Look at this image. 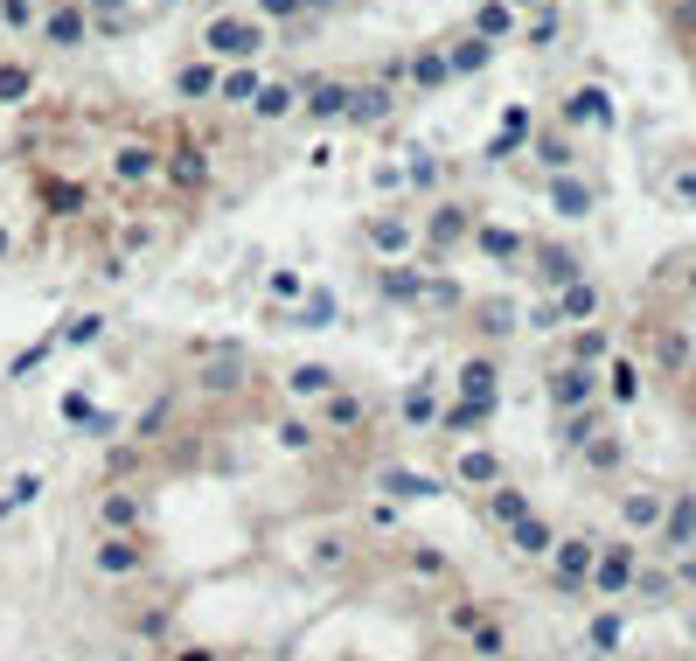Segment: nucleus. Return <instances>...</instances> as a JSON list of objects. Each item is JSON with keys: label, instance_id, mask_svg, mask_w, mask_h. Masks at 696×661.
I'll list each match as a JSON object with an SVG mask.
<instances>
[{"label": "nucleus", "instance_id": "nucleus-2", "mask_svg": "<svg viewBox=\"0 0 696 661\" xmlns=\"http://www.w3.org/2000/svg\"><path fill=\"white\" fill-rule=\"evenodd\" d=\"M634 578H640V558H634V543H599V550H592V578H585L592 592L621 599V592H634Z\"/></svg>", "mask_w": 696, "mask_h": 661}, {"label": "nucleus", "instance_id": "nucleus-51", "mask_svg": "<svg viewBox=\"0 0 696 661\" xmlns=\"http://www.w3.org/2000/svg\"><path fill=\"white\" fill-rule=\"evenodd\" d=\"M49 209H70V217H77V209H84V189H70V181H63V189H49Z\"/></svg>", "mask_w": 696, "mask_h": 661}, {"label": "nucleus", "instance_id": "nucleus-27", "mask_svg": "<svg viewBox=\"0 0 696 661\" xmlns=\"http://www.w3.org/2000/svg\"><path fill=\"white\" fill-rule=\"evenodd\" d=\"M467 641H474V654H481V661H502V654H508V633H502V620H495V613H481V620L467 627Z\"/></svg>", "mask_w": 696, "mask_h": 661}, {"label": "nucleus", "instance_id": "nucleus-54", "mask_svg": "<svg viewBox=\"0 0 696 661\" xmlns=\"http://www.w3.org/2000/svg\"><path fill=\"white\" fill-rule=\"evenodd\" d=\"M676 585H696V543L676 550Z\"/></svg>", "mask_w": 696, "mask_h": 661}, {"label": "nucleus", "instance_id": "nucleus-32", "mask_svg": "<svg viewBox=\"0 0 696 661\" xmlns=\"http://www.w3.org/2000/svg\"><path fill=\"white\" fill-rule=\"evenodd\" d=\"M210 49H230V57H251V49H258V29H244V21H216V29H210Z\"/></svg>", "mask_w": 696, "mask_h": 661}, {"label": "nucleus", "instance_id": "nucleus-19", "mask_svg": "<svg viewBox=\"0 0 696 661\" xmlns=\"http://www.w3.org/2000/svg\"><path fill=\"white\" fill-rule=\"evenodd\" d=\"M474 244L495 258V264H515V258H529V244L515 230H502V223H474Z\"/></svg>", "mask_w": 696, "mask_h": 661}, {"label": "nucleus", "instance_id": "nucleus-24", "mask_svg": "<svg viewBox=\"0 0 696 661\" xmlns=\"http://www.w3.org/2000/svg\"><path fill=\"white\" fill-rule=\"evenodd\" d=\"M112 174H119V181H153V174H161V153L133 140V147H119V153H112Z\"/></svg>", "mask_w": 696, "mask_h": 661}, {"label": "nucleus", "instance_id": "nucleus-4", "mask_svg": "<svg viewBox=\"0 0 696 661\" xmlns=\"http://www.w3.org/2000/svg\"><path fill=\"white\" fill-rule=\"evenodd\" d=\"M592 397H599V377H592L585 362H557L551 369V404L557 411H578V404H592Z\"/></svg>", "mask_w": 696, "mask_h": 661}, {"label": "nucleus", "instance_id": "nucleus-37", "mask_svg": "<svg viewBox=\"0 0 696 661\" xmlns=\"http://www.w3.org/2000/svg\"><path fill=\"white\" fill-rule=\"evenodd\" d=\"M36 488H42V481H36V473H14V488H8V494H0V522H8L14 509H29V501H36Z\"/></svg>", "mask_w": 696, "mask_h": 661}, {"label": "nucleus", "instance_id": "nucleus-21", "mask_svg": "<svg viewBox=\"0 0 696 661\" xmlns=\"http://www.w3.org/2000/svg\"><path fill=\"white\" fill-rule=\"evenodd\" d=\"M578 453H585V467H592V473H621V460H627V439H621V432H592V439L578 445Z\"/></svg>", "mask_w": 696, "mask_h": 661}, {"label": "nucleus", "instance_id": "nucleus-29", "mask_svg": "<svg viewBox=\"0 0 696 661\" xmlns=\"http://www.w3.org/2000/svg\"><path fill=\"white\" fill-rule=\"evenodd\" d=\"M238 377H244V355L238 349H216V362L202 369V390H238Z\"/></svg>", "mask_w": 696, "mask_h": 661}, {"label": "nucleus", "instance_id": "nucleus-1", "mask_svg": "<svg viewBox=\"0 0 696 661\" xmlns=\"http://www.w3.org/2000/svg\"><path fill=\"white\" fill-rule=\"evenodd\" d=\"M91 571L98 578H140L147 571V537L140 529H105L98 550H91Z\"/></svg>", "mask_w": 696, "mask_h": 661}, {"label": "nucleus", "instance_id": "nucleus-5", "mask_svg": "<svg viewBox=\"0 0 696 661\" xmlns=\"http://www.w3.org/2000/svg\"><path fill=\"white\" fill-rule=\"evenodd\" d=\"M592 550H599L592 537H557L551 543V578H557V585H585V578H592Z\"/></svg>", "mask_w": 696, "mask_h": 661}, {"label": "nucleus", "instance_id": "nucleus-36", "mask_svg": "<svg viewBox=\"0 0 696 661\" xmlns=\"http://www.w3.org/2000/svg\"><path fill=\"white\" fill-rule=\"evenodd\" d=\"M474 328L508 334V328H515V307H508V300H481V307H474Z\"/></svg>", "mask_w": 696, "mask_h": 661}, {"label": "nucleus", "instance_id": "nucleus-45", "mask_svg": "<svg viewBox=\"0 0 696 661\" xmlns=\"http://www.w3.org/2000/svg\"><path fill=\"white\" fill-rule=\"evenodd\" d=\"M418 307H460V286L453 279H425V300Z\"/></svg>", "mask_w": 696, "mask_h": 661}, {"label": "nucleus", "instance_id": "nucleus-26", "mask_svg": "<svg viewBox=\"0 0 696 661\" xmlns=\"http://www.w3.org/2000/svg\"><path fill=\"white\" fill-rule=\"evenodd\" d=\"M662 509H668V501H662V494H648V488H634V494L621 501V522H627V529H662Z\"/></svg>", "mask_w": 696, "mask_h": 661}, {"label": "nucleus", "instance_id": "nucleus-46", "mask_svg": "<svg viewBox=\"0 0 696 661\" xmlns=\"http://www.w3.org/2000/svg\"><path fill=\"white\" fill-rule=\"evenodd\" d=\"M481 613H487V605H474V599H460V605H446V627H453V633H467V627H474Z\"/></svg>", "mask_w": 696, "mask_h": 661}, {"label": "nucleus", "instance_id": "nucleus-58", "mask_svg": "<svg viewBox=\"0 0 696 661\" xmlns=\"http://www.w3.org/2000/svg\"><path fill=\"white\" fill-rule=\"evenodd\" d=\"M683 286H689V293H696V258H683Z\"/></svg>", "mask_w": 696, "mask_h": 661}, {"label": "nucleus", "instance_id": "nucleus-55", "mask_svg": "<svg viewBox=\"0 0 696 661\" xmlns=\"http://www.w3.org/2000/svg\"><path fill=\"white\" fill-rule=\"evenodd\" d=\"M29 91V70H0V98H21Z\"/></svg>", "mask_w": 696, "mask_h": 661}, {"label": "nucleus", "instance_id": "nucleus-7", "mask_svg": "<svg viewBox=\"0 0 696 661\" xmlns=\"http://www.w3.org/2000/svg\"><path fill=\"white\" fill-rule=\"evenodd\" d=\"M376 293L383 300H397V307H418L425 300V272H411V264H376Z\"/></svg>", "mask_w": 696, "mask_h": 661}, {"label": "nucleus", "instance_id": "nucleus-52", "mask_svg": "<svg viewBox=\"0 0 696 661\" xmlns=\"http://www.w3.org/2000/svg\"><path fill=\"white\" fill-rule=\"evenodd\" d=\"M168 411H174V397H161V404H153V411H147V418H140V432H147V439H153V432H161V425H168Z\"/></svg>", "mask_w": 696, "mask_h": 661}, {"label": "nucleus", "instance_id": "nucleus-31", "mask_svg": "<svg viewBox=\"0 0 696 661\" xmlns=\"http://www.w3.org/2000/svg\"><path fill=\"white\" fill-rule=\"evenodd\" d=\"M487 515H495V522L529 515V494H523V488H508V481H495V488H487Z\"/></svg>", "mask_w": 696, "mask_h": 661}, {"label": "nucleus", "instance_id": "nucleus-38", "mask_svg": "<svg viewBox=\"0 0 696 661\" xmlns=\"http://www.w3.org/2000/svg\"><path fill=\"white\" fill-rule=\"evenodd\" d=\"M279 445H286V453H314V425H306V418H279Z\"/></svg>", "mask_w": 696, "mask_h": 661}, {"label": "nucleus", "instance_id": "nucleus-49", "mask_svg": "<svg viewBox=\"0 0 696 661\" xmlns=\"http://www.w3.org/2000/svg\"><path fill=\"white\" fill-rule=\"evenodd\" d=\"M440 571H446L440 550H411V578H440Z\"/></svg>", "mask_w": 696, "mask_h": 661}, {"label": "nucleus", "instance_id": "nucleus-23", "mask_svg": "<svg viewBox=\"0 0 696 661\" xmlns=\"http://www.w3.org/2000/svg\"><path fill=\"white\" fill-rule=\"evenodd\" d=\"M397 418H404V425H440V390H432V383H411V390L397 397Z\"/></svg>", "mask_w": 696, "mask_h": 661}, {"label": "nucleus", "instance_id": "nucleus-47", "mask_svg": "<svg viewBox=\"0 0 696 661\" xmlns=\"http://www.w3.org/2000/svg\"><path fill=\"white\" fill-rule=\"evenodd\" d=\"M223 98H230V104H244V98H258V77H251V70H238V77H223Z\"/></svg>", "mask_w": 696, "mask_h": 661}, {"label": "nucleus", "instance_id": "nucleus-20", "mask_svg": "<svg viewBox=\"0 0 696 661\" xmlns=\"http://www.w3.org/2000/svg\"><path fill=\"white\" fill-rule=\"evenodd\" d=\"M334 383H342V377H334L327 362H293V369H286V390H293V397H314V404H321Z\"/></svg>", "mask_w": 696, "mask_h": 661}, {"label": "nucleus", "instance_id": "nucleus-6", "mask_svg": "<svg viewBox=\"0 0 696 661\" xmlns=\"http://www.w3.org/2000/svg\"><path fill=\"white\" fill-rule=\"evenodd\" d=\"M529 264H536V286H551V293H557V286H572V279L585 272L572 244H529Z\"/></svg>", "mask_w": 696, "mask_h": 661}, {"label": "nucleus", "instance_id": "nucleus-40", "mask_svg": "<svg viewBox=\"0 0 696 661\" xmlns=\"http://www.w3.org/2000/svg\"><path fill=\"white\" fill-rule=\"evenodd\" d=\"M251 104H258V119H286V112H293V91H279V84H265V91H258Z\"/></svg>", "mask_w": 696, "mask_h": 661}, {"label": "nucleus", "instance_id": "nucleus-3", "mask_svg": "<svg viewBox=\"0 0 696 661\" xmlns=\"http://www.w3.org/2000/svg\"><path fill=\"white\" fill-rule=\"evenodd\" d=\"M425 251L432 258H446L453 244H467V237H474V217H467V209H460V202H440V209H432V217H425Z\"/></svg>", "mask_w": 696, "mask_h": 661}, {"label": "nucleus", "instance_id": "nucleus-11", "mask_svg": "<svg viewBox=\"0 0 696 661\" xmlns=\"http://www.w3.org/2000/svg\"><path fill=\"white\" fill-rule=\"evenodd\" d=\"M551 209H557L564 223H585V217H592V189H585V181H578L572 168H564V174L551 181Z\"/></svg>", "mask_w": 696, "mask_h": 661}, {"label": "nucleus", "instance_id": "nucleus-14", "mask_svg": "<svg viewBox=\"0 0 696 661\" xmlns=\"http://www.w3.org/2000/svg\"><path fill=\"white\" fill-rule=\"evenodd\" d=\"M662 543H668V550H689V543H696V494H676V501L662 509Z\"/></svg>", "mask_w": 696, "mask_h": 661}, {"label": "nucleus", "instance_id": "nucleus-50", "mask_svg": "<svg viewBox=\"0 0 696 661\" xmlns=\"http://www.w3.org/2000/svg\"><path fill=\"white\" fill-rule=\"evenodd\" d=\"M487 63V42H460L453 49V70H481Z\"/></svg>", "mask_w": 696, "mask_h": 661}, {"label": "nucleus", "instance_id": "nucleus-25", "mask_svg": "<svg viewBox=\"0 0 696 661\" xmlns=\"http://www.w3.org/2000/svg\"><path fill=\"white\" fill-rule=\"evenodd\" d=\"M376 488H383V494H418V501L440 494V481H432V473H411V467H383Z\"/></svg>", "mask_w": 696, "mask_h": 661}, {"label": "nucleus", "instance_id": "nucleus-35", "mask_svg": "<svg viewBox=\"0 0 696 661\" xmlns=\"http://www.w3.org/2000/svg\"><path fill=\"white\" fill-rule=\"evenodd\" d=\"M564 119H572V126H599V119H606V98H599V91L564 98Z\"/></svg>", "mask_w": 696, "mask_h": 661}, {"label": "nucleus", "instance_id": "nucleus-56", "mask_svg": "<svg viewBox=\"0 0 696 661\" xmlns=\"http://www.w3.org/2000/svg\"><path fill=\"white\" fill-rule=\"evenodd\" d=\"M481 36H508V14L502 8H481Z\"/></svg>", "mask_w": 696, "mask_h": 661}, {"label": "nucleus", "instance_id": "nucleus-28", "mask_svg": "<svg viewBox=\"0 0 696 661\" xmlns=\"http://www.w3.org/2000/svg\"><path fill=\"white\" fill-rule=\"evenodd\" d=\"M592 432H606V425H599V411H592V404H578V411H557V439H564V445H585Z\"/></svg>", "mask_w": 696, "mask_h": 661}, {"label": "nucleus", "instance_id": "nucleus-17", "mask_svg": "<svg viewBox=\"0 0 696 661\" xmlns=\"http://www.w3.org/2000/svg\"><path fill=\"white\" fill-rule=\"evenodd\" d=\"M592 313H599V286H592L585 272H578L572 286H557V321H578V328H585Z\"/></svg>", "mask_w": 696, "mask_h": 661}, {"label": "nucleus", "instance_id": "nucleus-34", "mask_svg": "<svg viewBox=\"0 0 696 661\" xmlns=\"http://www.w3.org/2000/svg\"><path fill=\"white\" fill-rule=\"evenodd\" d=\"M98 334H105V313H77L70 328H57V341H63V349H91Z\"/></svg>", "mask_w": 696, "mask_h": 661}, {"label": "nucleus", "instance_id": "nucleus-42", "mask_svg": "<svg viewBox=\"0 0 696 661\" xmlns=\"http://www.w3.org/2000/svg\"><path fill=\"white\" fill-rule=\"evenodd\" d=\"M383 112H391V98H383V91H363V98H355V112H349V119H355V126H376Z\"/></svg>", "mask_w": 696, "mask_h": 661}, {"label": "nucleus", "instance_id": "nucleus-22", "mask_svg": "<svg viewBox=\"0 0 696 661\" xmlns=\"http://www.w3.org/2000/svg\"><path fill=\"white\" fill-rule=\"evenodd\" d=\"M495 404H481V397H460V404H440V432H481Z\"/></svg>", "mask_w": 696, "mask_h": 661}, {"label": "nucleus", "instance_id": "nucleus-13", "mask_svg": "<svg viewBox=\"0 0 696 661\" xmlns=\"http://www.w3.org/2000/svg\"><path fill=\"white\" fill-rule=\"evenodd\" d=\"M140 515H147V501L133 494V488H105V501H98V522H105V529H140Z\"/></svg>", "mask_w": 696, "mask_h": 661}, {"label": "nucleus", "instance_id": "nucleus-41", "mask_svg": "<svg viewBox=\"0 0 696 661\" xmlns=\"http://www.w3.org/2000/svg\"><path fill=\"white\" fill-rule=\"evenodd\" d=\"M105 473H112V481H133V473H140V445H112V453H105Z\"/></svg>", "mask_w": 696, "mask_h": 661}, {"label": "nucleus", "instance_id": "nucleus-30", "mask_svg": "<svg viewBox=\"0 0 696 661\" xmlns=\"http://www.w3.org/2000/svg\"><path fill=\"white\" fill-rule=\"evenodd\" d=\"M606 397H613V404H634V397H640V369H634L627 355H613V369H606Z\"/></svg>", "mask_w": 696, "mask_h": 661}, {"label": "nucleus", "instance_id": "nucleus-8", "mask_svg": "<svg viewBox=\"0 0 696 661\" xmlns=\"http://www.w3.org/2000/svg\"><path fill=\"white\" fill-rule=\"evenodd\" d=\"M453 481H467V488H495V481H502V453H495V445H467V453L453 460Z\"/></svg>", "mask_w": 696, "mask_h": 661}, {"label": "nucleus", "instance_id": "nucleus-59", "mask_svg": "<svg viewBox=\"0 0 696 661\" xmlns=\"http://www.w3.org/2000/svg\"><path fill=\"white\" fill-rule=\"evenodd\" d=\"M8 251H14V230H8V223H0V258H8Z\"/></svg>", "mask_w": 696, "mask_h": 661}, {"label": "nucleus", "instance_id": "nucleus-39", "mask_svg": "<svg viewBox=\"0 0 696 661\" xmlns=\"http://www.w3.org/2000/svg\"><path fill=\"white\" fill-rule=\"evenodd\" d=\"M621 633H627V620H621V613H599V620H592V648L613 654V648H621Z\"/></svg>", "mask_w": 696, "mask_h": 661}, {"label": "nucleus", "instance_id": "nucleus-43", "mask_svg": "<svg viewBox=\"0 0 696 661\" xmlns=\"http://www.w3.org/2000/svg\"><path fill=\"white\" fill-rule=\"evenodd\" d=\"M342 112H349V91L321 84V91H314V119H342Z\"/></svg>", "mask_w": 696, "mask_h": 661}, {"label": "nucleus", "instance_id": "nucleus-16", "mask_svg": "<svg viewBox=\"0 0 696 661\" xmlns=\"http://www.w3.org/2000/svg\"><path fill=\"white\" fill-rule=\"evenodd\" d=\"M161 168H168V181H174V189H189V196H202V189H210V161H202L195 147H174Z\"/></svg>", "mask_w": 696, "mask_h": 661}, {"label": "nucleus", "instance_id": "nucleus-48", "mask_svg": "<svg viewBox=\"0 0 696 661\" xmlns=\"http://www.w3.org/2000/svg\"><path fill=\"white\" fill-rule=\"evenodd\" d=\"M523 132H529V119H523V112H508V119H502V140H495V153H508V147H523Z\"/></svg>", "mask_w": 696, "mask_h": 661}, {"label": "nucleus", "instance_id": "nucleus-12", "mask_svg": "<svg viewBox=\"0 0 696 661\" xmlns=\"http://www.w3.org/2000/svg\"><path fill=\"white\" fill-rule=\"evenodd\" d=\"M363 237H370V244H376L383 258H404L411 244H418V223H404V217H370V230H363Z\"/></svg>", "mask_w": 696, "mask_h": 661}, {"label": "nucleus", "instance_id": "nucleus-53", "mask_svg": "<svg viewBox=\"0 0 696 661\" xmlns=\"http://www.w3.org/2000/svg\"><path fill=\"white\" fill-rule=\"evenodd\" d=\"M49 36H57V42H77V36H84V21H77V14H57V21H49Z\"/></svg>", "mask_w": 696, "mask_h": 661}, {"label": "nucleus", "instance_id": "nucleus-18", "mask_svg": "<svg viewBox=\"0 0 696 661\" xmlns=\"http://www.w3.org/2000/svg\"><path fill=\"white\" fill-rule=\"evenodd\" d=\"M508 543L523 550V558H551L557 529H551V522H536V515H515V522H508Z\"/></svg>", "mask_w": 696, "mask_h": 661}, {"label": "nucleus", "instance_id": "nucleus-15", "mask_svg": "<svg viewBox=\"0 0 696 661\" xmlns=\"http://www.w3.org/2000/svg\"><path fill=\"white\" fill-rule=\"evenodd\" d=\"M648 355L668 369V377H683V369H689V334H683V328H668V321L648 328Z\"/></svg>", "mask_w": 696, "mask_h": 661}, {"label": "nucleus", "instance_id": "nucleus-10", "mask_svg": "<svg viewBox=\"0 0 696 661\" xmlns=\"http://www.w3.org/2000/svg\"><path fill=\"white\" fill-rule=\"evenodd\" d=\"M363 397H355V390H342V383H334L327 397H321V425H334V432H363Z\"/></svg>", "mask_w": 696, "mask_h": 661}, {"label": "nucleus", "instance_id": "nucleus-44", "mask_svg": "<svg viewBox=\"0 0 696 661\" xmlns=\"http://www.w3.org/2000/svg\"><path fill=\"white\" fill-rule=\"evenodd\" d=\"M133 633H147V641H161V633H168V613H161V605H140V613H133Z\"/></svg>", "mask_w": 696, "mask_h": 661}, {"label": "nucleus", "instance_id": "nucleus-33", "mask_svg": "<svg viewBox=\"0 0 696 661\" xmlns=\"http://www.w3.org/2000/svg\"><path fill=\"white\" fill-rule=\"evenodd\" d=\"M606 349H613V341H606V328H592V321L572 334V362H585V369H592V362H606Z\"/></svg>", "mask_w": 696, "mask_h": 661}, {"label": "nucleus", "instance_id": "nucleus-57", "mask_svg": "<svg viewBox=\"0 0 696 661\" xmlns=\"http://www.w3.org/2000/svg\"><path fill=\"white\" fill-rule=\"evenodd\" d=\"M174 661H223L216 648H174Z\"/></svg>", "mask_w": 696, "mask_h": 661}, {"label": "nucleus", "instance_id": "nucleus-9", "mask_svg": "<svg viewBox=\"0 0 696 661\" xmlns=\"http://www.w3.org/2000/svg\"><path fill=\"white\" fill-rule=\"evenodd\" d=\"M460 397H481V404H495V390H502V369H495V355H467L460 362Z\"/></svg>", "mask_w": 696, "mask_h": 661}]
</instances>
